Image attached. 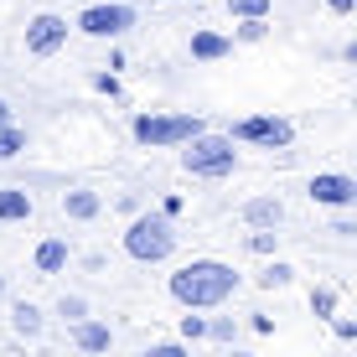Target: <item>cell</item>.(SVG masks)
Returning a JSON list of instances; mask_svg holds the SVG:
<instances>
[{
    "instance_id": "1",
    "label": "cell",
    "mask_w": 357,
    "mask_h": 357,
    "mask_svg": "<svg viewBox=\"0 0 357 357\" xmlns=\"http://www.w3.org/2000/svg\"><path fill=\"white\" fill-rule=\"evenodd\" d=\"M233 290H238V275H233V264H223V259H192V264H181L176 275H171V295H176L181 305H192V311L223 305Z\"/></svg>"
},
{
    "instance_id": "2",
    "label": "cell",
    "mask_w": 357,
    "mask_h": 357,
    "mask_svg": "<svg viewBox=\"0 0 357 357\" xmlns=\"http://www.w3.org/2000/svg\"><path fill=\"white\" fill-rule=\"evenodd\" d=\"M197 135H207V125L197 114H140L135 119V140L151 145V151H166V145H187Z\"/></svg>"
},
{
    "instance_id": "3",
    "label": "cell",
    "mask_w": 357,
    "mask_h": 357,
    "mask_svg": "<svg viewBox=\"0 0 357 357\" xmlns=\"http://www.w3.org/2000/svg\"><path fill=\"white\" fill-rule=\"evenodd\" d=\"M176 249V233H171V218H135L130 233H125V254L130 259H140V264H161L166 254Z\"/></svg>"
},
{
    "instance_id": "4",
    "label": "cell",
    "mask_w": 357,
    "mask_h": 357,
    "mask_svg": "<svg viewBox=\"0 0 357 357\" xmlns=\"http://www.w3.org/2000/svg\"><path fill=\"white\" fill-rule=\"evenodd\" d=\"M181 166H187L192 176H228V171L238 166V151H233L228 135H197V140H187Z\"/></svg>"
},
{
    "instance_id": "5",
    "label": "cell",
    "mask_w": 357,
    "mask_h": 357,
    "mask_svg": "<svg viewBox=\"0 0 357 357\" xmlns=\"http://www.w3.org/2000/svg\"><path fill=\"white\" fill-rule=\"evenodd\" d=\"M228 140H249V145L285 151V145L295 140V125H290V119H280V114H249V119H238V125H233Z\"/></svg>"
},
{
    "instance_id": "6",
    "label": "cell",
    "mask_w": 357,
    "mask_h": 357,
    "mask_svg": "<svg viewBox=\"0 0 357 357\" xmlns=\"http://www.w3.org/2000/svg\"><path fill=\"white\" fill-rule=\"evenodd\" d=\"M63 42H68V21H63V16L42 10V16L26 21V52H31V57H52Z\"/></svg>"
},
{
    "instance_id": "7",
    "label": "cell",
    "mask_w": 357,
    "mask_h": 357,
    "mask_svg": "<svg viewBox=\"0 0 357 357\" xmlns=\"http://www.w3.org/2000/svg\"><path fill=\"white\" fill-rule=\"evenodd\" d=\"M130 26H135L130 6H89L78 16V31H89V36H125Z\"/></svg>"
},
{
    "instance_id": "8",
    "label": "cell",
    "mask_w": 357,
    "mask_h": 357,
    "mask_svg": "<svg viewBox=\"0 0 357 357\" xmlns=\"http://www.w3.org/2000/svg\"><path fill=\"white\" fill-rule=\"evenodd\" d=\"M311 202H321V207H352L357 202V181L352 176H337V171H321V176H311Z\"/></svg>"
},
{
    "instance_id": "9",
    "label": "cell",
    "mask_w": 357,
    "mask_h": 357,
    "mask_svg": "<svg viewBox=\"0 0 357 357\" xmlns=\"http://www.w3.org/2000/svg\"><path fill=\"white\" fill-rule=\"evenodd\" d=\"M228 52H233L228 36H218V31H192V57H197V63H218V57H228Z\"/></svg>"
},
{
    "instance_id": "10",
    "label": "cell",
    "mask_w": 357,
    "mask_h": 357,
    "mask_svg": "<svg viewBox=\"0 0 357 357\" xmlns=\"http://www.w3.org/2000/svg\"><path fill=\"white\" fill-rule=\"evenodd\" d=\"M243 218H249V223H254V228H275V223H280V218H285V207H280V202H275V197H254V202H249V207H243Z\"/></svg>"
},
{
    "instance_id": "11",
    "label": "cell",
    "mask_w": 357,
    "mask_h": 357,
    "mask_svg": "<svg viewBox=\"0 0 357 357\" xmlns=\"http://www.w3.org/2000/svg\"><path fill=\"white\" fill-rule=\"evenodd\" d=\"M21 218H31V197L16 192V187H6V192H0V223H21Z\"/></svg>"
},
{
    "instance_id": "12",
    "label": "cell",
    "mask_w": 357,
    "mask_h": 357,
    "mask_svg": "<svg viewBox=\"0 0 357 357\" xmlns=\"http://www.w3.org/2000/svg\"><path fill=\"white\" fill-rule=\"evenodd\" d=\"M73 337H78L83 352H109V326L104 321H78V326H73Z\"/></svg>"
},
{
    "instance_id": "13",
    "label": "cell",
    "mask_w": 357,
    "mask_h": 357,
    "mask_svg": "<svg viewBox=\"0 0 357 357\" xmlns=\"http://www.w3.org/2000/svg\"><path fill=\"white\" fill-rule=\"evenodd\" d=\"M63 213H68V218H78V223L98 218V192H68V197H63Z\"/></svg>"
},
{
    "instance_id": "14",
    "label": "cell",
    "mask_w": 357,
    "mask_h": 357,
    "mask_svg": "<svg viewBox=\"0 0 357 357\" xmlns=\"http://www.w3.org/2000/svg\"><path fill=\"white\" fill-rule=\"evenodd\" d=\"M63 264H68V243L63 238H47L42 249H36V269H42V275H57Z\"/></svg>"
},
{
    "instance_id": "15",
    "label": "cell",
    "mask_w": 357,
    "mask_h": 357,
    "mask_svg": "<svg viewBox=\"0 0 357 357\" xmlns=\"http://www.w3.org/2000/svg\"><path fill=\"white\" fill-rule=\"evenodd\" d=\"M228 10L238 21H264L269 16V0H228Z\"/></svg>"
},
{
    "instance_id": "16",
    "label": "cell",
    "mask_w": 357,
    "mask_h": 357,
    "mask_svg": "<svg viewBox=\"0 0 357 357\" xmlns=\"http://www.w3.org/2000/svg\"><path fill=\"white\" fill-rule=\"evenodd\" d=\"M16 331H21V337H36V331H42V311L21 301V305H16Z\"/></svg>"
},
{
    "instance_id": "17",
    "label": "cell",
    "mask_w": 357,
    "mask_h": 357,
    "mask_svg": "<svg viewBox=\"0 0 357 357\" xmlns=\"http://www.w3.org/2000/svg\"><path fill=\"white\" fill-rule=\"evenodd\" d=\"M16 151H26V135H21L16 125H0V161H10Z\"/></svg>"
},
{
    "instance_id": "18",
    "label": "cell",
    "mask_w": 357,
    "mask_h": 357,
    "mask_svg": "<svg viewBox=\"0 0 357 357\" xmlns=\"http://www.w3.org/2000/svg\"><path fill=\"white\" fill-rule=\"evenodd\" d=\"M290 275H295V269H290V264H269V269H264V275H259V280H264V285H269V290H275V285H290Z\"/></svg>"
},
{
    "instance_id": "19",
    "label": "cell",
    "mask_w": 357,
    "mask_h": 357,
    "mask_svg": "<svg viewBox=\"0 0 357 357\" xmlns=\"http://www.w3.org/2000/svg\"><path fill=\"white\" fill-rule=\"evenodd\" d=\"M311 311L316 316H331V311H337V290H316L311 295Z\"/></svg>"
},
{
    "instance_id": "20",
    "label": "cell",
    "mask_w": 357,
    "mask_h": 357,
    "mask_svg": "<svg viewBox=\"0 0 357 357\" xmlns=\"http://www.w3.org/2000/svg\"><path fill=\"white\" fill-rule=\"evenodd\" d=\"M181 337H187V342L207 337V321H202V316H181Z\"/></svg>"
},
{
    "instance_id": "21",
    "label": "cell",
    "mask_w": 357,
    "mask_h": 357,
    "mask_svg": "<svg viewBox=\"0 0 357 357\" xmlns=\"http://www.w3.org/2000/svg\"><path fill=\"white\" fill-rule=\"evenodd\" d=\"M145 357H192L187 347H181V342H161V347H151Z\"/></svg>"
},
{
    "instance_id": "22",
    "label": "cell",
    "mask_w": 357,
    "mask_h": 357,
    "mask_svg": "<svg viewBox=\"0 0 357 357\" xmlns=\"http://www.w3.org/2000/svg\"><path fill=\"white\" fill-rule=\"evenodd\" d=\"M269 26H264V21H243V26H238V36H243V42H259V36H264Z\"/></svg>"
},
{
    "instance_id": "23",
    "label": "cell",
    "mask_w": 357,
    "mask_h": 357,
    "mask_svg": "<svg viewBox=\"0 0 357 357\" xmlns=\"http://www.w3.org/2000/svg\"><path fill=\"white\" fill-rule=\"evenodd\" d=\"M249 249H254V254H269V249H275V233H254Z\"/></svg>"
},
{
    "instance_id": "24",
    "label": "cell",
    "mask_w": 357,
    "mask_h": 357,
    "mask_svg": "<svg viewBox=\"0 0 357 357\" xmlns=\"http://www.w3.org/2000/svg\"><path fill=\"white\" fill-rule=\"evenodd\" d=\"M326 6H331V10H337V16H347V10L357 6V0H326Z\"/></svg>"
},
{
    "instance_id": "25",
    "label": "cell",
    "mask_w": 357,
    "mask_h": 357,
    "mask_svg": "<svg viewBox=\"0 0 357 357\" xmlns=\"http://www.w3.org/2000/svg\"><path fill=\"white\" fill-rule=\"evenodd\" d=\"M0 125H10V104H6V98H0Z\"/></svg>"
},
{
    "instance_id": "26",
    "label": "cell",
    "mask_w": 357,
    "mask_h": 357,
    "mask_svg": "<svg viewBox=\"0 0 357 357\" xmlns=\"http://www.w3.org/2000/svg\"><path fill=\"white\" fill-rule=\"evenodd\" d=\"M0 301H6V280H0Z\"/></svg>"
},
{
    "instance_id": "27",
    "label": "cell",
    "mask_w": 357,
    "mask_h": 357,
    "mask_svg": "<svg viewBox=\"0 0 357 357\" xmlns=\"http://www.w3.org/2000/svg\"><path fill=\"white\" fill-rule=\"evenodd\" d=\"M233 357H249V352H233Z\"/></svg>"
},
{
    "instance_id": "28",
    "label": "cell",
    "mask_w": 357,
    "mask_h": 357,
    "mask_svg": "<svg viewBox=\"0 0 357 357\" xmlns=\"http://www.w3.org/2000/svg\"><path fill=\"white\" fill-rule=\"evenodd\" d=\"M166 6H176V0H166Z\"/></svg>"
}]
</instances>
